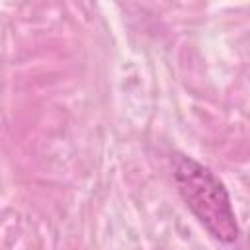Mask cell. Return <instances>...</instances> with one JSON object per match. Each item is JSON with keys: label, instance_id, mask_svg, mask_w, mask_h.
<instances>
[{"label": "cell", "instance_id": "1", "mask_svg": "<svg viewBox=\"0 0 250 250\" xmlns=\"http://www.w3.org/2000/svg\"><path fill=\"white\" fill-rule=\"evenodd\" d=\"M172 176L176 188L205 230L223 244H232L240 230L225 184L201 162L186 154L172 156Z\"/></svg>", "mask_w": 250, "mask_h": 250}]
</instances>
